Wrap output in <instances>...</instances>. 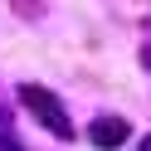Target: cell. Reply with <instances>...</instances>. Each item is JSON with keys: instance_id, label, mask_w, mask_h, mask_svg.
Listing matches in <instances>:
<instances>
[{"instance_id": "cell-1", "label": "cell", "mask_w": 151, "mask_h": 151, "mask_svg": "<svg viewBox=\"0 0 151 151\" xmlns=\"http://www.w3.org/2000/svg\"><path fill=\"white\" fill-rule=\"evenodd\" d=\"M20 102H24V107H29L34 117H39L44 127L54 132V137H63V141L73 137V122L63 117V107H59V98H54V93H44L39 83H20Z\"/></svg>"}, {"instance_id": "cell-5", "label": "cell", "mask_w": 151, "mask_h": 151, "mask_svg": "<svg viewBox=\"0 0 151 151\" xmlns=\"http://www.w3.org/2000/svg\"><path fill=\"white\" fill-rule=\"evenodd\" d=\"M141 151H151V137H146V146H141Z\"/></svg>"}, {"instance_id": "cell-3", "label": "cell", "mask_w": 151, "mask_h": 151, "mask_svg": "<svg viewBox=\"0 0 151 151\" xmlns=\"http://www.w3.org/2000/svg\"><path fill=\"white\" fill-rule=\"evenodd\" d=\"M0 151H20V141H15V137H0Z\"/></svg>"}, {"instance_id": "cell-2", "label": "cell", "mask_w": 151, "mask_h": 151, "mask_svg": "<svg viewBox=\"0 0 151 151\" xmlns=\"http://www.w3.org/2000/svg\"><path fill=\"white\" fill-rule=\"evenodd\" d=\"M127 117H98L88 127V137H93V146H102V151H112V146H122V141H127Z\"/></svg>"}, {"instance_id": "cell-4", "label": "cell", "mask_w": 151, "mask_h": 151, "mask_svg": "<svg viewBox=\"0 0 151 151\" xmlns=\"http://www.w3.org/2000/svg\"><path fill=\"white\" fill-rule=\"evenodd\" d=\"M141 63H146V68H151V49H141Z\"/></svg>"}]
</instances>
